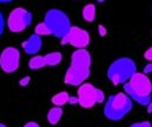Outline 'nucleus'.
Wrapping results in <instances>:
<instances>
[{
	"instance_id": "22",
	"label": "nucleus",
	"mask_w": 152,
	"mask_h": 127,
	"mask_svg": "<svg viewBox=\"0 0 152 127\" xmlns=\"http://www.w3.org/2000/svg\"><path fill=\"white\" fill-rule=\"evenodd\" d=\"M24 127H38V124L37 122H26V126Z\"/></svg>"
},
{
	"instance_id": "2",
	"label": "nucleus",
	"mask_w": 152,
	"mask_h": 127,
	"mask_svg": "<svg viewBox=\"0 0 152 127\" xmlns=\"http://www.w3.org/2000/svg\"><path fill=\"white\" fill-rule=\"evenodd\" d=\"M124 91L125 94L132 97V100L138 102L142 106H147L151 102V94H152V83L149 76L146 73H135L128 79L127 83H124Z\"/></svg>"
},
{
	"instance_id": "15",
	"label": "nucleus",
	"mask_w": 152,
	"mask_h": 127,
	"mask_svg": "<svg viewBox=\"0 0 152 127\" xmlns=\"http://www.w3.org/2000/svg\"><path fill=\"white\" fill-rule=\"evenodd\" d=\"M83 18H84V21H87V22H92L95 19V7L92 3H89V5H86L83 8Z\"/></svg>"
},
{
	"instance_id": "21",
	"label": "nucleus",
	"mask_w": 152,
	"mask_h": 127,
	"mask_svg": "<svg viewBox=\"0 0 152 127\" xmlns=\"http://www.w3.org/2000/svg\"><path fill=\"white\" fill-rule=\"evenodd\" d=\"M68 103H71V105L78 103V97H68Z\"/></svg>"
},
{
	"instance_id": "19",
	"label": "nucleus",
	"mask_w": 152,
	"mask_h": 127,
	"mask_svg": "<svg viewBox=\"0 0 152 127\" xmlns=\"http://www.w3.org/2000/svg\"><path fill=\"white\" fill-rule=\"evenodd\" d=\"M144 59H146V60H149V62H152V46L144 53Z\"/></svg>"
},
{
	"instance_id": "11",
	"label": "nucleus",
	"mask_w": 152,
	"mask_h": 127,
	"mask_svg": "<svg viewBox=\"0 0 152 127\" xmlns=\"http://www.w3.org/2000/svg\"><path fill=\"white\" fill-rule=\"evenodd\" d=\"M62 115H64V110H62L60 106L54 105V108H51V110L48 111V121H49V124H57V122L60 121Z\"/></svg>"
},
{
	"instance_id": "16",
	"label": "nucleus",
	"mask_w": 152,
	"mask_h": 127,
	"mask_svg": "<svg viewBox=\"0 0 152 127\" xmlns=\"http://www.w3.org/2000/svg\"><path fill=\"white\" fill-rule=\"evenodd\" d=\"M35 34H38L40 37H43V35H51V30L48 29V26L45 24V22H40V24L35 27Z\"/></svg>"
},
{
	"instance_id": "12",
	"label": "nucleus",
	"mask_w": 152,
	"mask_h": 127,
	"mask_svg": "<svg viewBox=\"0 0 152 127\" xmlns=\"http://www.w3.org/2000/svg\"><path fill=\"white\" fill-rule=\"evenodd\" d=\"M43 67H46V59H45V56L35 54L30 60H28V68H32V70H40V68H43Z\"/></svg>"
},
{
	"instance_id": "3",
	"label": "nucleus",
	"mask_w": 152,
	"mask_h": 127,
	"mask_svg": "<svg viewBox=\"0 0 152 127\" xmlns=\"http://www.w3.org/2000/svg\"><path fill=\"white\" fill-rule=\"evenodd\" d=\"M132 106L133 100L128 94H116V95L108 97L106 103H104V116L109 121H121L122 117L127 116V113L132 111Z\"/></svg>"
},
{
	"instance_id": "13",
	"label": "nucleus",
	"mask_w": 152,
	"mask_h": 127,
	"mask_svg": "<svg viewBox=\"0 0 152 127\" xmlns=\"http://www.w3.org/2000/svg\"><path fill=\"white\" fill-rule=\"evenodd\" d=\"M46 59V65H51V67H56V65H59L62 62V54L57 53V51H54V53H49L45 56Z\"/></svg>"
},
{
	"instance_id": "9",
	"label": "nucleus",
	"mask_w": 152,
	"mask_h": 127,
	"mask_svg": "<svg viewBox=\"0 0 152 127\" xmlns=\"http://www.w3.org/2000/svg\"><path fill=\"white\" fill-rule=\"evenodd\" d=\"M97 92L98 89L90 83H83L79 84L78 89V105L83 108H92L97 105Z\"/></svg>"
},
{
	"instance_id": "24",
	"label": "nucleus",
	"mask_w": 152,
	"mask_h": 127,
	"mask_svg": "<svg viewBox=\"0 0 152 127\" xmlns=\"http://www.w3.org/2000/svg\"><path fill=\"white\" fill-rule=\"evenodd\" d=\"M10 2H13V0H0V3H10Z\"/></svg>"
},
{
	"instance_id": "10",
	"label": "nucleus",
	"mask_w": 152,
	"mask_h": 127,
	"mask_svg": "<svg viewBox=\"0 0 152 127\" xmlns=\"http://www.w3.org/2000/svg\"><path fill=\"white\" fill-rule=\"evenodd\" d=\"M41 45H43L41 43V37L38 34H33L22 43V48H24V51H26L27 54L35 56V54H38V51L41 49Z\"/></svg>"
},
{
	"instance_id": "20",
	"label": "nucleus",
	"mask_w": 152,
	"mask_h": 127,
	"mask_svg": "<svg viewBox=\"0 0 152 127\" xmlns=\"http://www.w3.org/2000/svg\"><path fill=\"white\" fill-rule=\"evenodd\" d=\"M3 29H5V19H3V15L0 11V35L3 34Z\"/></svg>"
},
{
	"instance_id": "6",
	"label": "nucleus",
	"mask_w": 152,
	"mask_h": 127,
	"mask_svg": "<svg viewBox=\"0 0 152 127\" xmlns=\"http://www.w3.org/2000/svg\"><path fill=\"white\" fill-rule=\"evenodd\" d=\"M30 24H32V13L27 11L26 8H21V7L14 8L7 19L8 29L11 32H14V34H19V32L26 30Z\"/></svg>"
},
{
	"instance_id": "1",
	"label": "nucleus",
	"mask_w": 152,
	"mask_h": 127,
	"mask_svg": "<svg viewBox=\"0 0 152 127\" xmlns=\"http://www.w3.org/2000/svg\"><path fill=\"white\" fill-rule=\"evenodd\" d=\"M90 54L86 48H76L71 54V65L65 73V84L68 86H79L90 75Z\"/></svg>"
},
{
	"instance_id": "17",
	"label": "nucleus",
	"mask_w": 152,
	"mask_h": 127,
	"mask_svg": "<svg viewBox=\"0 0 152 127\" xmlns=\"http://www.w3.org/2000/svg\"><path fill=\"white\" fill-rule=\"evenodd\" d=\"M132 127H151L149 121H140V122H133Z\"/></svg>"
},
{
	"instance_id": "5",
	"label": "nucleus",
	"mask_w": 152,
	"mask_h": 127,
	"mask_svg": "<svg viewBox=\"0 0 152 127\" xmlns=\"http://www.w3.org/2000/svg\"><path fill=\"white\" fill-rule=\"evenodd\" d=\"M43 22H45L48 26V29L51 30V35L59 37V38H64V37L68 34V30L71 29L70 18L66 16V13H64L62 10H57V8L48 10Z\"/></svg>"
},
{
	"instance_id": "26",
	"label": "nucleus",
	"mask_w": 152,
	"mask_h": 127,
	"mask_svg": "<svg viewBox=\"0 0 152 127\" xmlns=\"http://www.w3.org/2000/svg\"><path fill=\"white\" fill-rule=\"evenodd\" d=\"M97 2H98V3H103V2H104V0H97Z\"/></svg>"
},
{
	"instance_id": "8",
	"label": "nucleus",
	"mask_w": 152,
	"mask_h": 127,
	"mask_svg": "<svg viewBox=\"0 0 152 127\" xmlns=\"http://www.w3.org/2000/svg\"><path fill=\"white\" fill-rule=\"evenodd\" d=\"M62 43L71 45V46H75V48H86V46L90 43V35H89V32H86L84 29H81V27L71 26L68 34L62 38Z\"/></svg>"
},
{
	"instance_id": "18",
	"label": "nucleus",
	"mask_w": 152,
	"mask_h": 127,
	"mask_svg": "<svg viewBox=\"0 0 152 127\" xmlns=\"http://www.w3.org/2000/svg\"><path fill=\"white\" fill-rule=\"evenodd\" d=\"M102 102H104V94H103L102 89H98V92H97V103H102Z\"/></svg>"
},
{
	"instance_id": "25",
	"label": "nucleus",
	"mask_w": 152,
	"mask_h": 127,
	"mask_svg": "<svg viewBox=\"0 0 152 127\" xmlns=\"http://www.w3.org/2000/svg\"><path fill=\"white\" fill-rule=\"evenodd\" d=\"M151 70H152V65H147V67H146V72H151Z\"/></svg>"
},
{
	"instance_id": "4",
	"label": "nucleus",
	"mask_w": 152,
	"mask_h": 127,
	"mask_svg": "<svg viewBox=\"0 0 152 127\" xmlns=\"http://www.w3.org/2000/svg\"><path fill=\"white\" fill-rule=\"evenodd\" d=\"M136 73V64L130 57H119L108 67V79L114 86L124 84Z\"/></svg>"
},
{
	"instance_id": "14",
	"label": "nucleus",
	"mask_w": 152,
	"mask_h": 127,
	"mask_svg": "<svg viewBox=\"0 0 152 127\" xmlns=\"http://www.w3.org/2000/svg\"><path fill=\"white\" fill-rule=\"evenodd\" d=\"M68 92H57L54 97H52V103H54V105H57V106H62V105H65V103H68Z\"/></svg>"
},
{
	"instance_id": "7",
	"label": "nucleus",
	"mask_w": 152,
	"mask_h": 127,
	"mask_svg": "<svg viewBox=\"0 0 152 127\" xmlns=\"http://www.w3.org/2000/svg\"><path fill=\"white\" fill-rule=\"evenodd\" d=\"M19 62H21V53L13 46L5 48L0 54V68L5 73H14L19 68Z\"/></svg>"
},
{
	"instance_id": "23",
	"label": "nucleus",
	"mask_w": 152,
	"mask_h": 127,
	"mask_svg": "<svg viewBox=\"0 0 152 127\" xmlns=\"http://www.w3.org/2000/svg\"><path fill=\"white\" fill-rule=\"evenodd\" d=\"M147 111L152 113V97H151V102H149V105H147Z\"/></svg>"
}]
</instances>
